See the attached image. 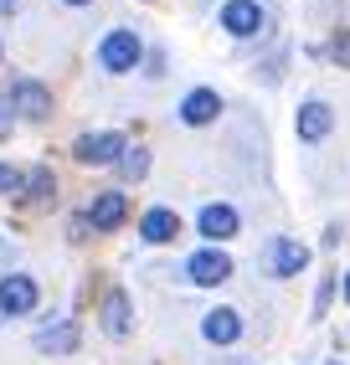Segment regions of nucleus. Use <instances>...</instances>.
Here are the masks:
<instances>
[{
  "label": "nucleus",
  "mask_w": 350,
  "mask_h": 365,
  "mask_svg": "<svg viewBox=\"0 0 350 365\" xmlns=\"http://www.w3.org/2000/svg\"><path fill=\"white\" fill-rule=\"evenodd\" d=\"M144 57V46L134 31H109L104 46H98V67L104 72H134V62Z\"/></svg>",
  "instance_id": "nucleus-1"
},
{
  "label": "nucleus",
  "mask_w": 350,
  "mask_h": 365,
  "mask_svg": "<svg viewBox=\"0 0 350 365\" xmlns=\"http://www.w3.org/2000/svg\"><path fill=\"white\" fill-rule=\"evenodd\" d=\"M129 144H124V134L104 129V134H78V144H72V155H78V165H114Z\"/></svg>",
  "instance_id": "nucleus-2"
},
{
  "label": "nucleus",
  "mask_w": 350,
  "mask_h": 365,
  "mask_svg": "<svg viewBox=\"0 0 350 365\" xmlns=\"http://www.w3.org/2000/svg\"><path fill=\"white\" fill-rule=\"evenodd\" d=\"M11 108L21 118H46V113H52V93H46L36 78H16L11 83Z\"/></svg>",
  "instance_id": "nucleus-3"
},
{
  "label": "nucleus",
  "mask_w": 350,
  "mask_h": 365,
  "mask_svg": "<svg viewBox=\"0 0 350 365\" xmlns=\"http://www.w3.org/2000/svg\"><path fill=\"white\" fill-rule=\"evenodd\" d=\"M186 273H191V283L216 288V283H227V278H232V257H227V252H216V247H206V252H196V257L186 262Z\"/></svg>",
  "instance_id": "nucleus-4"
},
{
  "label": "nucleus",
  "mask_w": 350,
  "mask_h": 365,
  "mask_svg": "<svg viewBox=\"0 0 350 365\" xmlns=\"http://www.w3.org/2000/svg\"><path fill=\"white\" fill-rule=\"evenodd\" d=\"M221 26L232 36H258L263 31V6L258 0H227V6H221Z\"/></svg>",
  "instance_id": "nucleus-5"
},
{
  "label": "nucleus",
  "mask_w": 350,
  "mask_h": 365,
  "mask_svg": "<svg viewBox=\"0 0 350 365\" xmlns=\"http://www.w3.org/2000/svg\"><path fill=\"white\" fill-rule=\"evenodd\" d=\"M36 309V283L26 273L0 278V314H31Z\"/></svg>",
  "instance_id": "nucleus-6"
},
{
  "label": "nucleus",
  "mask_w": 350,
  "mask_h": 365,
  "mask_svg": "<svg viewBox=\"0 0 350 365\" xmlns=\"http://www.w3.org/2000/svg\"><path fill=\"white\" fill-rule=\"evenodd\" d=\"M330 124H335V113H330V103H319V98H309L304 108H299V118H294L299 139H309V144L330 134Z\"/></svg>",
  "instance_id": "nucleus-7"
},
{
  "label": "nucleus",
  "mask_w": 350,
  "mask_h": 365,
  "mask_svg": "<svg viewBox=\"0 0 350 365\" xmlns=\"http://www.w3.org/2000/svg\"><path fill=\"white\" fill-rule=\"evenodd\" d=\"M124 216H129V201H124V190H104V196L93 201V211H88V222L98 227V232H114Z\"/></svg>",
  "instance_id": "nucleus-8"
},
{
  "label": "nucleus",
  "mask_w": 350,
  "mask_h": 365,
  "mask_svg": "<svg viewBox=\"0 0 350 365\" xmlns=\"http://www.w3.org/2000/svg\"><path fill=\"white\" fill-rule=\"evenodd\" d=\"M36 350H46V355H72V350H78V324L62 319V324L36 329Z\"/></svg>",
  "instance_id": "nucleus-9"
},
{
  "label": "nucleus",
  "mask_w": 350,
  "mask_h": 365,
  "mask_svg": "<svg viewBox=\"0 0 350 365\" xmlns=\"http://www.w3.org/2000/svg\"><path fill=\"white\" fill-rule=\"evenodd\" d=\"M304 262H309V247H304V242H289V237L273 242V273H279V278L304 273Z\"/></svg>",
  "instance_id": "nucleus-10"
},
{
  "label": "nucleus",
  "mask_w": 350,
  "mask_h": 365,
  "mask_svg": "<svg viewBox=\"0 0 350 365\" xmlns=\"http://www.w3.org/2000/svg\"><path fill=\"white\" fill-rule=\"evenodd\" d=\"M201 334L211 339V345H232V339L242 334V319H237V309H211L206 319H201Z\"/></svg>",
  "instance_id": "nucleus-11"
},
{
  "label": "nucleus",
  "mask_w": 350,
  "mask_h": 365,
  "mask_svg": "<svg viewBox=\"0 0 350 365\" xmlns=\"http://www.w3.org/2000/svg\"><path fill=\"white\" fill-rule=\"evenodd\" d=\"M201 237H206V242H227V237H237V211L221 206V201L206 206V211H201Z\"/></svg>",
  "instance_id": "nucleus-12"
},
{
  "label": "nucleus",
  "mask_w": 350,
  "mask_h": 365,
  "mask_svg": "<svg viewBox=\"0 0 350 365\" xmlns=\"http://www.w3.org/2000/svg\"><path fill=\"white\" fill-rule=\"evenodd\" d=\"M221 113V98L211 88H196V93H186V103H181V118L186 124H211V118Z\"/></svg>",
  "instance_id": "nucleus-13"
},
{
  "label": "nucleus",
  "mask_w": 350,
  "mask_h": 365,
  "mask_svg": "<svg viewBox=\"0 0 350 365\" xmlns=\"http://www.w3.org/2000/svg\"><path fill=\"white\" fill-rule=\"evenodd\" d=\"M175 232H181V216H175V211H165V206L144 211V222H139V237H144V242H170Z\"/></svg>",
  "instance_id": "nucleus-14"
},
{
  "label": "nucleus",
  "mask_w": 350,
  "mask_h": 365,
  "mask_svg": "<svg viewBox=\"0 0 350 365\" xmlns=\"http://www.w3.org/2000/svg\"><path fill=\"white\" fill-rule=\"evenodd\" d=\"M104 329L109 334H129V294H124V288H109V299H104Z\"/></svg>",
  "instance_id": "nucleus-15"
},
{
  "label": "nucleus",
  "mask_w": 350,
  "mask_h": 365,
  "mask_svg": "<svg viewBox=\"0 0 350 365\" xmlns=\"http://www.w3.org/2000/svg\"><path fill=\"white\" fill-rule=\"evenodd\" d=\"M52 190H57V180H52V170H31V175H26V185H21V196H26V201H52Z\"/></svg>",
  "instance_id": "nucleus-16"
},
{
  "label": "nucleus",
  "mask_w": 350,
  "mask_h": 365,
  "mask_svg": "<svg viewBox=\"0 0 350 365\" xmlns=\"http://www.w3.org/2000/svg\"><path fill=\"white\" fill-rule=\"evenodd\" d=\"M119 170H124V175H129V180H139L144 170H149V155H144L139 144H134V150H124V155H119Z\"/></svg>",
  "instance_id": "nucleus-17"
},
{
  "label": "nucleus",
  "mask_w": 350,
  "mask_h": 365,
  "mask_svg": "<svg viewBox=\"0 0 350 365\" xmlns=\"http://www.w3.org/2000/svg\"><path fill=\"white\" fill-rule=\"evenodd\" d=\"M21 185H26V175H21L16 165H0V196H16Z\"/></svg>",
  "instance_id": "nucleus-18"
},
{
  "label": "nucleus",
  "mask_w": 350,
  "mask_h": 365,
  "mask_svg": "<svg viewBox=\"0 0 350 365\" xmlns=\"http://www.w3.org/2000/svg\"><path fill=\"white\" fill-rule=\"evenodd\" d=\"M330 57H335L340 67H350V31H340V36L330 41Z\"/></svg>",
  "instance_id": "nucleus-19"
},
{
  "label": "nucleus",
  "mask_w": 350,
  "mask_h": 365,
  "mask_svg": "<svg viewBox=\"0 0 350 365\" xmlns=\"http://www.w3.org/2000/svg\"><path fill=\"white\" fill-rule=\"evenodd\" d=\"M330 294H335V283L324 278V283H319V294H314V309H319V314H324V304H330Z\"/></svg>",
  "instance_id": "nucleus-20"
},
{
  "label": "nucleus",
  "mask_w": 350,
  "mask_h": 365,
  "mask_svg": "<svg viewBox=\"0 0 350 365\" xmlns=\"http://www.w3.org/2000/svg\"><path fill=\"white\" fill-rule=\"evenodd\" d=\"M11 134V98H0V139Z\"/></svg>",
  "instance_id": "nucleus-21"
},
{
  "label": "nucleus",
  "mask_w": 350,
  "mask_h": 365,
  "mask_svg": "<svg viewBox=\"0 0 350 365\" xmlns=\"http://www.w3.org/2000/svg\"><path fill=\"white\" fill-rule=\"evenodd\" d=\"M21 6V0H0V16H6V11H16Z\"/></svg>",
  "instance_id": "nucleus-22"
},
{
  "label": "nucleus",
  "mask_w": 350,
  "mask_h": 365,
  "mask_svg": "<svg viewBox=\"0 0 350 365\" xmlns=\"http://www.w3.org/2000/svg\"><path fill=\"white\" fill-rule=\"evenodd\" d=\"M345 304H350V273H345Z\"/></svg>",
  "instance_id": "nucleus-23"
},
{
  "label": "nucleus",
  "mask_w": 350,
  "mask_h": 365,
  "mask_svg": "<svg viewBox=\"0 0 350 365\" xmlns=\"http://www.w3.org/2000/svg\"><path fill=\"white\" fill-rule=\"evenodd\" d=\"M67 6H88V0H67Z\"/></svg>",
  "instance_id": "nucleus-24"
},
{
  "label": "nucleus",
  "mask_w": 350,
  "mask_h": 365,
  "mask_svg": "<svg viewBox=\"0 0 350 365\" xmlns=\"http://www.w3.org/2000/svg\"><path fill=\"white\" fill-rule=\"evenodd\" d=\"M335 365H340V360H335Z\"/></svg>",
  "instance_id": "nucleus-25"
}]
</instances>
